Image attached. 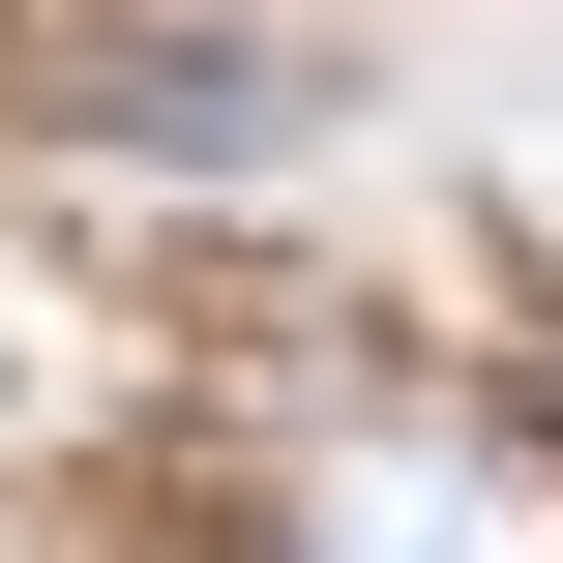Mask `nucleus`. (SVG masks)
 <instances>
[{"label": "nucleus", "mask_w": 563, "mask_h": 563, "mask_svg": "<svg viewBox=\"0 0 563 563\" xmlns=\"http://www.w3.org/2000/svg\"><path fill=\"white\" fill-rule=\"evenodd\" d=\"M267 563H563V445L475 386H356L267 445Z\"/></svg>", "instance_id": "obj_1"}]
</instances>
